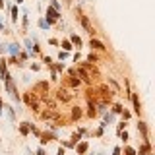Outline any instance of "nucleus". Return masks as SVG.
Instances as JSON below:
<instances>
[{
    "label": "nucleus",
    "instance_id": "50",
    "mask_svg": "<svg viewBox=\"0 0 155 155\" xmlns=\"http://www.w3.org/2000/svg\"><path fill=\"white\" fill-rule=\"evenodd\" d=\"M27 155H33V153H31V151H29V149H27Z\"/></svg>",
    "mask_w": 155,
    "mask_h": 155
},
{
    "label": "nucleus",
    "instance_id": "14",
    "mask_svg": "<svg viewBox=\"0 0 155 155\" xmlns=\"http://www.w3.org/2000/svg\"><path fill=\"white\" fill-rule=\"evenodd\" d=\"M0 76H2V78H0L2 81H6L10 78V74H8V64H6L4 58H0Z\"/></svg>",
    "mask_w": 155,
    "mask_h": 155
},
{
    "label": "nucleus",
    "instance_id": "24",
    "mask_svg": "<svg viewBox=\"0 0 155 155\" xmlns=\"http://www.w3.org/2000/svg\"><path fill=\"white\" fill-rule=\"evenodd\" d=\"M60 47H62V51H66V52H70L72 49H74V45H72L68 39H64V41H60Z\"/></svg>",
    "mask_w": 155,
    "mask_h": 155
},
{
    "label": "nucleus",
    "instance_id": "41",
    "mask_svg": "<svg viewBox=\"0 0 155 155\" xmlns=\"http://www.w3.org/2000/svg\"><path fill=\"white\" fill-rule=\"evenodd\" d=\"M31 70L33 72H39V70H41V66H39L37 62H33V64H31Z\"/></svg>",
    "mask_w": 155,
    "mask_h": 155
},
{
    "label": "nucleus",
    "instance_id": "20",
    "mask_svg": "<svg viewBox=\"0 0 155 155\" xmlns=\"http://www.w3.org/2000/svg\"><path fill=\"white\" fill-rule=\"evenodd\" d=\"M68 41H70L72 45H74V47H78V51H80V47L84 45V41H81V37H80V35H76V33H72Z\"/></svg>",
    "mask_w": 155,
    "mask_h": 155
},
{
    "label": "nucleus",
    "instance_id": "48",
    "mask_svg": "<svg viewBox=\"0 0 155 155\" xmlns=\"http://www.w3.org/2000/svg\"><path fill=\"white\" fill-rule=\"evenodd\" d=\"M21 2H24V0H16V6H18V4H21Z\"/></svg>",
    "mask_w": 155,
    "mask_h": 155
},
{
    "label": "nucleus",
    "instance_id": "52",
    "mask_svg": "<svg viewBox=\"0 0 155 155\" xmlns=\"http://www.w3.org/2000/svg\"><path fill=\"white\" fill-rule=\"evenodd\" d=\"M147 155H153V153H147Z\"/></svg>",
    "mask_w": 155,
    "mask_h": 155
},
{
    "label": "nucleus",
    "instance_id": "3",
    "mask_svg": "<svg viewBox=\"0 0 155 155\" xmlns=\"http://www.w3.org/2000/svg\"><path fill=\"white\" fill-rule=\"evenodd\" d=\"M4 87H6V91L10 93V97L18 103V101H19V93H18V85H16V81H14V78H12V76H10L8 80L4 81Z\"/></svg>",
    "mask_w": 155,
    "mask_h": 155
},
{
    "label": "nucleus",
    "instance_id": "16",
    "mask_svg": "<svg viewBox=\"0 0 155 155\" xmlns=\"http://www.w3.org/2000/svg\"><path fill=\"white\" fill-rule=\"evenodd\" d=\"M147 153H151V144L149 141H144V144L136 149V155H147Z\"/></svg>",
    "mask_w": 155,
    "mask_h": 155
},
{
    "label": "nucleus",
    "instance_id": "46",
    "mask_svg": "<svg viewBox=\"0 0 155 155\" xmlns=\"http://www.w3.org/2000/svg\"><path fill=\"white\" fill-rule=\"evenodd\" d=\"M68 76H76V68H68Z\"/></svg>",
    "mask_w": 155,
    "mask_h": 155
},
{
    "label": "nucleus",
    "instance_id": "6",
    "mask_svg": "<svg viewBox=\"0 0 155 155\" xmlns=\"http://www.w3.org/2000/svg\"><path fill=\"white\" fill-rule=\"evenodd\" d=\"M80 85H81V80L78 78V76H68V78L64 80V87H68V89H72V91L78 89Z\"/></svg>",
    "mask_w": 155,
    "mask_h": 155
},
{
    "label": "nucleus",
    "instance_id": "10",
    "mask_svg": "<svg viewBox=\"0 0 155 155\" xmlns=\"http://www.w3.org/2000/svg\"><path fill=\"white\" fill-rule=\"evenodd\" d=\"M89 47H91V51H107V47H105V43L103 41H99V39H95V37H91V41H89Z\"/></svg>",
    "mask_w": 155,
    "mask_h": 155
},
{
    "label": "nucleus",
    "instance_id": "45",
    "mask_svg": "<svg viewBox=\"0 0 155 155\" xmlns=\"http://www.w3.org/2000/svg\"><path fill=\"white\" fill-rule=\"evenodd\" d=\"M80 58H81V54H80V51H78V52L74 54V62H80Z\"/></svg>",
    "mask_w": 155,
    "mask_h": 155
},
{
    "label": "nucleus",
    "instance_id": "32",
    "mask_svg": "<svg viewBox=\"0 0 155 155\" xmlns=\"http://www.w3.org/2000/svg\"><path fill=\"white\" fill-rule=\"evenodd\" d=\"M37 25H39V27H41V29H45V31H47V29H49V24H47V21H45V18H41V19H39V21H37Z\"/></svg>",
    "mask_w": 155,
    "mask_h": 155
},
{
    "label": "nucleus",
    "instance_id": "35",
    "mask_svg": "<svg viewBox=\"0 0 155 155\" xmlns=\"http://www.w3.org/2000/svg\"><path fill=\"white\" fill-rule=\"evenodd\" d=\"M21 21H24V31H27V27H29V19H27V12H25V14H24V19H21Z\"/></svg>",
    "mask_w": 155,
    "mask_h": 155
},
{
    "label": "nucleus",
    "instance_id": "19",
    "mask_svg": "<svg viewBox=\"0 0 155 155\" xmlns=\"http://www.w3.org/2000/svg\"><path fill=\"white\" fill-rule=\"evenodd\" d=\"M4 111H6V116H8L10 122H16V109L10 107V105H4Z\"/></svg>",
    "mask_w": 155,
    "mask_h": 155
},
{
    "label": "nucleus",
    "instance_id": "38",
    "mask_svg": "<svg viewBox=\"0 0 155 155\" xmlns=\"http://www.w3.org/2000/svg\"><path fill=\"white\" fill-rule=\"evenodd\" d=\"M51 80H52V81H58V74H56L54 70H51Z\"/></svg>",
    "mask_w": 155,
    "mask_h": 155
},
{
    "label": "nucleus",
    "instance_id": "31",
    "mask_svg": "<svg viewBox=\"0 0 155 155\" xmlns=\"http://www.w3.org/2000/svg\"><path fill=\"white\" fill-rule=\"evenodd\" d=\"M118 136H120V140H122L124 144H128V140H130V136H128V132H126V130H122L120 134H118Z\"/></svg>",
    "mask_w": 155,
    "mask_h": 155
},
{
    "label": "nucleus",
    "instance_id": "26",
    "mask_svg": "<svg viewBox=\"0 0 155 155\" xmlns=\"http://www.w3.org/2000/svg\"><path fill=\"white\" fill-rule=\"evenodd\" d=\"M109 84H111V87H113L114 93H120V85L116 84V80H114V78H109Z\"/></svg>",
    "mask_w": 155,
    "mask_h": 155
},
{
    "label": "nucleus",
    "instance_id": "51",
    "mask_svg": "<svg viewBox=\"0 0 155 155\" xmlns=\"http://www.w3.org/2000/svg\"><path fill=\"white\" fill-rule=\"evenodd\" d=\"M0 141H2V136H0Z\"/></svg>",
    "mask_w": 155,
    "mask_h": 155
},
{
    "label": "nucleus",
    "instance_id": "15",
    "mask_svg": "<svg viewBox=\"0 0 155 155\" xmlns=\"http://www.w3.org/2000/svg\"><path fill=\"white\" fill-rule=\"evenodd\" d=\"M87 149H89V144H87L85 140L76 144V153H78V155H85V153H87Z\"/></svg>",
    "mask_w": 155,
    "mask_h": 155
},
{
    "label": "nucleus",
    "instance_id": "37",
    "mask_svg": "<svg viewBox=\"0 0 155 155\" xmlns=\"http://www.w3.org/2000/svg\"><path fill=\"white\" fill-rule=\"evenodd\" d=\"M43 62H45V64H47L49 68H51V66L54 64V62H52V58H51V56H43Z\"/></svg>",
    "mask_w": 155,
    "mask_h": 155
},
{
    "label": "nucleus",
    "instance_id": "11",
    "mask_svg": "<svg viewBox=\"0 0 155 155\" xmlns=\"http://www.w3.org/2000/svg\"><path fill=\"white\" fill-rule=\"evenodd\" d=\"M21 99H24V103L27 105V107H29V105H33V103H35V101H39V97H37V95H35V93H33L31 89H29V91H25V93L21 95Z\"/></svg>",
    "mask_w": 155,
    "mask_h": 155
},
{
    "label": "nucleus",
    "instance_id": "18",
    "mask_svg": "<svg viewBox=\"0 0 155 155\" xmlns=\"http://www.w3.org/2000/svg\"><path fill=\"white\" fill-rule=\"evenodd\" d=\"M8 8H10V19H12V21H18V18H19V8L16 4H8Z\"/></svg>",
    "mask_w": 155,
    "mask_h": 155
},
{
    "label": "nucleus",
    "instance_id": "43",
    "mask_svg": "<svg viewBox=\"0 0 155 155\" xmlns=\"http://www.w3.org/2000/svg\"><path fill=\"white\" fill-rule=\"evenodd\" d=\"M49 45H60V41L58 39H49Z\"/></svg>",
    "mask_w": 155,
    "mask_h": 155
},
{
    "label": "nucleus",
    "instance_id": "22",
    "mask_svg": "<svg viewBox=\"0 0 155 155\" xmlns=\"http://www.w3.org/2000/svg\"><path fill=\"white\" fill-rule=\"evenodd\" d=\"M85 62H89V64H97L99 62V56H97V52H93L91 51L87 56H85Z\"/></svg>",
    "mask_w": 155,
    "mask_h": 155
},
{
    "label": "nucleus",
    "instance_id": "2",
    "mask_svg": "<svg viewBox=\"0 0 155 155\" xmlns=\"http://www.w3.org/2000/svg\"><path fill=\"white\" fill-rule=\"evenodd\" d=\"M114 95H116V93H114V91L111 89L107 84H101V85L97 87V97L101 99V101H105L107 105H111V103L114 101Z\"/></svg>",
    "mask_w": 155,
    "mask_h": 155
},
{
    "label": "nucleus",
    "instance_id": "23",
    "mask_svg": "<svg viewBox=\"0 0 155 155\" xmlns=\"http://www.w3.org/2000/svg\"><path fill=\"white\" fill-rule=\"evenodd\" d=\"M122 111H124V105H122V103H114L113 109H111V113H113L114 116H116V114H120Z\"/></svg>",
    "mask_w": 155,
    "mask_h": 155
},
{
    "label": "nucleus",
    "instance_id": "9",
    "mask_svg": "<svg viewBox=\"0 0 155 155\" xmlns=\"http://www.w3.org/2000/svg\"><path fill=\"white\" fill-rule=\"evenodd\" d=\"M138 132L141 134L144 141H149V128H147V124L144 122V120H140V122H138Z\"/></svg>",
    "mask_w": 155,
    "mask_h": 155
},
{
    "label": "nucleus",
    "instance_id": "28",
    "mask_svg": "<svg viewBox=\"0 0 155 155\" xmlns=\"http://www.w3.org/2000/svg\"><path fill=\"white\" fill-rule=\"evenodd\" d=\"M122 153H124V155H136V149L126 144V146H124V149H122Z\"/></svg>",
    "mask_w": 155,
    "mask_h": 155
},
{
    "label": "nucleus",
    "instance_id": "8",
    "mask_svg": "<svg viewBox=\"0 0 155 155\" xmlns=\"http://www.w3.org/2000/svg\"><path fill=\"white\" fill-rule=\"evenodd\" d=\"M39 140H41V146H45V144H49V141H56L58 136L56 134H52V132H41V136H39Z\"/></svg>",
    "mask_w": 155,
    "mask_h": 155
},
{
    "label": "nucleus",
    "instance_id": "34",
    "mask_svg": "<svg viewBox=\"0 0 155 155\" xmlns=\"http://www.w3.org/2000/svg\"><path fill=\"white\" fill-rule=\"evenodd\" d=\"M122 130H126V122H124V120H122V122H118V124H116V134H120Z\"/></svg>",
    "mask_w": 155,
    "mask_h": 155
},
{
    "label": "nucleus",
    "instance_id": "29",
    "mask_svg": "<svg viewBox=\"0 0 155 155\" xmlns=\"http://www.w3.org/2000/svg\"><path fill=\"white\" fill-rule=\"evenodd\" d=\"M120 116H122V120H124V122H126V120H130V118H132V113H130V111H126V109H124L122 113H120Z\"/></svg>",
    "mask_w": 155,
    "mask_h": 155
},
{
    "label": "nucleus",
    "instance_id": "33",
    "mask_svg": "<svg viewBox=\"0 0 155 155\" xmlns=\"http://www.w3.org/2000/svg\"><path fill=\"white\" fill-rule=\"evenodd\" d=\"M103 132H105V128H103V126H99L97 130H93V136H95V138H101V136H103Z\"/></svg>",
    "mask_w": 155,
    "mask_h": 155
},
{
    "label": "nucleus",
    "instance_id": "5",
    "mask_svg": "<svg viewBox=\"0 0 155 155\" xmlns=\"http://www.w3.org/2000/svg\"><path fill=\"white\" fill-rule=\"evenodd\" d=\"M78 19H80L81 27L85 29V33H89L91 37H95V35H97V31H95V27H93V25H91L89 18H87V16H85V14H80V16H78Z\"/></svg>",
    "mask_w": 155,
    "mask_h": 155
},
{
    "label": "nucleus",
    "instance_id": "7",
    "mask_svg": "<svg viewBox=\"0 0 155 155\" xmlns=\"http://www.w3.org/2000/svg\"><path fill=\"white\" fill-rule=\"evenodd\" d=\"M130 99H132V105H134V114H136V116H141V103H140V95L132 91Z\"/></svg>",
    "mask_w": 155,
    "mask_h": 155
},
{
    "label": "nucleus",
    "instance_id": "12",
    "mask_svg": "<svg viewBox=\"0 0 155 155\" xmlns=\"http://www.w3.org/2000/svg\"><path fill=\"white\" fill-rule=\"evenodd\" d=\"M6 51L10 52V56H18L19 51H21V47H19V43H10V45H6Z\"/></svg>",
    "mask_w": 155,
    "mask_h": 155
},
{
    "label": "nucleus",
    "instance_id": "13",
    "mask_svg": "<svg viewBox=\"0 0 155 155\" xmlns=\"http://www.w3.org/2000/svg\"><path fill=\"white\" fill-rule=\"evenodd\" d=\"M81 116H84L81 107H78V105H76V107H72V114H70V120H72V122H78Z\"/></svg>",
    "mask_w": 155,
    "mask_h": 155
},
{
    "label": "nucleus",
    "instance_id": "42",
    "mask_svg": "<svg viewBox=\"0 0 155 155\" xmlns=\"http://www.w3.org/2000/svg\"><path fill=\"white\" fill-rule=\"evenodd\" d=\"M4 114V101H2V97H0V116Z\"/></svg>",
    "mask_w": 155,
    "mask_h": 155
},
{
    "label": "nucleus",
    "instance_id": "47",
    "mask_svg": "<svg viewBox=\"0 0 155 155\" xmlns=\"http://www.w3.org/2000/svg\"><path fill=\"white\" fill-rule=\"evenodd\" d=\"M0 31H4V33H6V27H4V24H2V19H0Z\"/></svg>",
    "mask_w": 155,
    "mask_h": 155
},
{
    "label": "nucleus",
    "instance_id": "39",
    "mask_svg": "<svg viewBox=\"0 0 155 155\" xmlns=\"http://www.w3.org/2000/svg\"><path fill=\"white\" fill-rule=\"evenodd\" d=\"M35 155H47V151H45V147L41 146V147H39L37 151H35Z\"/></svg>",
    "mask_w": 155,
    "mask_h": 155
},
{
    "label": "nucleus",
    "instance_id": "44",
    "mask_svg": "<svg viewBox=\"0 0 155 155\" xmlns=\"http://www.w3.org/2000/svg\"><path fill=\"white\" fill-rule=\"evenodd\" d=\"M56 155H66V149H64V147H58V151H56Z\"/></svg>",
    "mask_w": 155,
    "mask_h": 155
},
{
    "label": "nucleus",
    "instance_id": "40",
    "mask_svg": "<svg viewBox=\"0 0 155 155\" xmlns=\"http://www.w3.org/2000/svg\"><path fill=\"white\" fill-rule=\"evenodd\" d=\"M113 155H122V147H114V149H113Z\"/></svg>",
    "mask_w": 155,
    "mask_h": 155
},
{
    "label": "nucleus",
    "instance_id": "30",
    "mask_svg": "<svg viewBox=\"0 0 155 155\" xmlns=\"http://www.w3.org/2000/svg\"><path fill=\"white\" fill-rule=\"evenodd\" d=\"M68 56H70V52H66V51H60V52H58V60H60V62H64Z\"/></svg>",
    "mask_w": 155,
    "mask_h": 155
},
{
    "label": "nucleus",
    "instance_id": "25",
    "mask_svg": "<svg viewBox=\"0 0 155 155\" xmlns=\"http://www.w3.org/2000/svg\"><path fill=\"white\" fill-rule=\"evenodd\" d=\"M51 70H54L56 74H60V72L66 70V66H64V62H56V64H52V66H51Z\"/></svg>",
    "mask_w": 155,
    "mask_h": 155
},
{
    "label": "nucleus",
    "instance_id": "36",
    "mask_svg": "<svg viewBox=\"0 0 155 155\" xmlns=\"http://www.w3.org/2000/svg\"><path fill=\"white\" fill-rule=\"evenodd\" d=\"M25 49H27V54H29V52H31V49H33V45H31V39H25Z\"/></svg>",
    "mask_w": 155,
    "mask_h": 155
},
{
    "label": "nucleus",
    "instance_id": "49",
    "mask_svg": "<svg viewBox=\"0 0 155 155\" xmlns=\"http://www.w3.org/2000/svg\"><path fill=\"white\" fill-rule=\"evenodd\" d=\"M97 155H105V153H103V151H99V153H97Z\"/></svg>",
    "mask_w": 155,
    "mask_h": 155
},
{
    "label": "nucleus",
    "instance_id": "17",
    "mask_svg": "<svg viewBox=\"0 0 155 155\" xmlns=\"http://www.w3.org/2000/svg\"><path fill=\"white\" fill-rule=\"evenodd\" d=\"M18 130H19V134H21V136H29V134H31V122H27V120H25V122H21L18 126Z\"/></svg>",
    "mask_w": 155,
    "mask_h": 155
},
{
    "label": "nucleus",
    "instance_id": "1",
    "mask_svg": "<svg viewBox=\"0 0 155 155\" xmlns=\"http://www.w3.org/2000/svg\"><path fill=\"white\" fill-rule=\"evenodd\" d=\"M74 97H76V93L72 89H68V87H64V85H60V87L56 89V93H54V99H56L58 103H62V105L72 103Z\"/></svg>",
    "mask_w": 155,
    "mask_h": 155
},
{
    "label": "nucleus",
    "instance_id": "21",
    "mask_svg": "<svg viewBox=\"0 0 155 155\" xmlns=\"http://www.w3.org/2000/svg\"><path fill=\"white\" fill-rule=\"evenodd\" d=\"M87 118H95L97 116V109H95V103H87Z\"/></svg>",
    "mask_w": 155,
    "mask_h": 155
},
{
    "label": "nucleus",
    "instance_id": "27",
    "mask_svg": "<svg viewBox=\"0 0 155 155\" xmlns=\"http://www.w3.org/2000/svg\"><path fill=\"white\" fill-rule=\"evenodd\" d=\"M29 109H31V111H33L35 114H39V113L43 111V109H41V103H39V101H35L33 105H29Z\"/></svg>",
    "mask_w": 155,
    "mask_h": 155
},
{
    "label": "nucleus",
    "instance_id": "4",
    "mask_svg": "<svg viewBox=\"0 0 155 155\" xmlns=\"http://www.w3.org/2000/svg\"><path fill=\"white\" fill-rule=\"evenodd\" d=\"M49 89H51V84H49L47 80L37 81V84H35V85L31 87V91H33L35 95H37V97H41V95H47V93H49Z\"/></svg>",
    "mask_w": 155,
    "mask_h": 155
}]
</instances>
